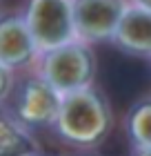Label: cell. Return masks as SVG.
<instances>
[{
	"label": "cell",
	"mask_w": 151,
	"mask_h": 156,
	"mask_svg": "<svg viewBox=\"0 0 151 156\" xmlns=\"http://www.w3.org/2000/svg\"><path fill=\"white\" fill-rule=\"evenodd\" d=\"M53 127L71 145L93 147L111 129V107L96 87H82L60 98Z\"/></svg>",
	"instance_id": "6da1fadb"
},
{
	"label": "cell",
	"mask_w": 151,
	"mask_h": 156,
	"mask_svg": "<svg viewBox=\"0 0 151 156\" xmlns=\"http://www.w3.org/2000/svg\"><path fill=\"white\" fill-rule=\"evenodd\" d=\"M96 78V54L82 40L45 51L42 58V80L49 83L60 96L69 91L89 87Z\"/></svg>",
	"instance_id": "7a4b0ae2"
},
{
	"label": "cell",
	"mask_w": 151,
	"mask_h": 156,
	"mask_svg": "<svg viewBox=\"0 0 151 156\" xmlns=\"http://www.w3.org/2000/svg\"><path fill=\"white\" fill-rule=\"evenodd\" d=\"M25 23L36 47L42 51L78 40L71 0H31Z\"/></svg>",
	"instance_id": "3957f363"
},
{
	"label": "cell",
	"mask_w": 151,
	"mask_h": 156,
	"mask_svg": "<svg viewBox=\"0 0 151 156\" xmlns=\"http://www.w3.org/2000/svg\"><path fill=\"white\" fill-rule=\"evenodd\" d=\"M76 38L82 42L111 40L116 34L127 0H71Z\"/></svg>",
	"instance_id": "277c9868"
},
{
	"label": "cell",
	"mask_w": 151,
	"mask_h": 156,
	"mask_svg": "<svg viewBox=\"0 0 151 156\" xmlns=\"http://www.w3.org/2000/svg\"><path fill=\"white\" fill-rule=\"evenodd\" d=\"M111 42L125 54L151 56V11L140 5H127Z\"/></svg>",
	"instance_id": "5b68a950"
},
{
	"label": "cell",
	"mask_w": 151,
	"mask_h": 156,
	"mask_svg": "<svg viewBox=\"0 0 151 156\" xmlns=\"http://www.w3.org/2000/svg\"><path fill=\"white\" fill-rule=\"evenodd\" d=\"M60 94L42 78L29 80L18 96V116L29 125H53L60 109Z\"/></svg>",
	"instance_id": "8992f818"
},
{
	"label": "cell",
	"mask_w": 151,
	"mask_h": 156,
	"mask_svg": "<svg viewBox=\"0 0 151 156\" xmlns=\"http://www.w3.org/2000/svg\"><path fill=\"white\" fill-rule=\"evenodd\" d=\"M36 42L25 20L7 18L0 23V62L7 67L22 65L33 56Z\"/></svg>",
	"instance_id": "52a82bcc"
},
{
	"label": "cell",
	"mask_w": 151,
	"mask_h": 156,
	"mask_svg": "<svg viewBox=\"0 0 151 156\" xmlns=\"http://www.w3.org/2000/svg\"><path fill=\"white\" fill-rule=\"evenodd\" d=\"M127 134L136 150L151 147V96H145L131 105L127 114Z\"/></svg>",
	"instance_id": "ba28073f"
},
{
	"label": "cell",
	"mask_w": 151,
	"mask_h": 156,
	"mask_svg": "<svg viewBox=\"0 0 151 156\" xmlns=\"http://www.w3.org/2000/svg\"><path fill=\"white\" fill-rule=\"evenodd\" d=\"M7 85H9V74H7V65L0 62V96L7 91Z\"/></svg>",
	"instance_id": "9c48e42d"
},
{
	"label": "cell",
	"mask_w": 151,
	"mask_h": 156,
	"mask_svg": "<svg viewBox=\"0 0 151 156\" xmlns=\"http://www.w3.org/2000/svg\"><path fill=\"white\" fill-rule=\"evenodd\" d=\"M136 5H140V7H145V9H149L151 11V0H133Z\"/></svg>",
	"instance_id": "30bf717a"
},
{
	"label": "cell",
	"mask_w": 151,
	"mask_h": 156,
	"mask_svg": "<svg viewBox=\"0 0 151 156\" xmlns=\"http://www.w3.org/2000/svg\"><path fill=\"white\" fill-rule=\"evenodd\" d=\"M133 156H151V147H145V150H136Z\"/></svg>",
	"instance_id": "8fae6325"
},
{
	"label": "cell",
	"mask_w": 151,
	"mask_h": 156,
	"mask_svg": "<svg viewBox=\"0 0 151 156\" xmlns=\"http://www.w3.org/2000/svg\"><path fill=\"white\" fill-rule=\"evenodd\" d=\"M25 156H42V154H25Z\"/></svg>",
	"instance_id": "7c38bea8"
}]
</instances>
